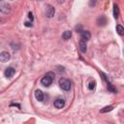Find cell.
<instances>
[{
	"label": "cell",
	"instance_id": "cell-16",
	"mask_svg": "<svg viewBox=\"0 0 124 124\" xmlns=\"http://www.w3.org/2000/svg\"><path fill=\"white\" fill-rule=\"evenodd\" d=\"M113 109V107L112 106H108V107H105L104 108L101 109V112H108V111H110Z\"/></svg>",
	"mask_w": 124,
	"mask_h": 124
},
{
	"label": "cell",
	"instance_id": "cell-10",
	"mask_svg": "<svg viewBox=\"0 0 124 124\" xmlns=\"http://www.w3.org/2000/svg\"><path fill=\"white\" fill-rule=\"evenodd\" d=\"M35 98L39 101V102H42L44 100V93L41 91V90H36L35 91Z\"/></svg>",
	"mask_w": 124,
	"mask_h": 124
},
{
	"label": "cell",
	"instance_id": "cell-11",
	"mask_svg": "<svg viewBox=\"0 0 124 124\" xmlns=\"http://www.w3.org/2000/svg\"><path fill=\"white\" fill-rule=\"evenodd\" d=\"M71 37H72V32H71V31H69V30L64 31V32H63V34H62V38H63L64 40H69Z\"/></svg>",
	"mask_w": 124,
	"mask_h": 124
},
{
	"label": "cell",
	"instance_id": "cell-17",
	"mask_svg": "<svg viewBox=\"0 0 124 124\" xmlns=\"http://www.w3.org/2000/svg\"><path fill=\"white\" fill-rule=\"evenodd\" d=\"M108 89L109 90V91H111V92H116V89L113 87V85L112 84H110V83H108Z\"/></svg>",
	"mask_w": 124,
	"mask_h": 124
},
{
	"label": "cell",
	"instance_id": "cell-9",
	"mask_svg": "<svg viewBox=\"0 0 124 124\" xmlns=\"http://www.w3.org/2000/svg\"><path fill=\"white\" fill-rule=\"evenodd\" d=\"M107 22H108V19H107V17L105 16H99L97 18V24L99 26H104V25L107 24Z\"/></svg>",
	"mask_w": 124,
	"mask_h": 124
},
{
	"label": "cell",
	"instance_id": "cell-8",
	"mask_svg": "<svg viewBox=\"0 0 124 124\" xmlns=\"http://www.w3.org/2000/svg\"><path fill=\"white\" fill-rule=\"evenodd\" d=\"M15 73H16V70H15L13 67H9V68H7V69L5 70L4 75H5L6 78H12V77L15 75Z\"/></svg>",
	"mask_w": 124,
	"mask_h": 124
},
{
	"label": "cell",
	"instance_id": "cell-13",
	"mask_svg": "<svg viewBox=\"0 0 124 124\" xmlns=\"http://www.w3.org/2000/svg\"><path fill=\"white\" fill-rule=\"evenodd\" d=\"M79 49H80V51L83 52V53L86 52L87 47H86V44H85L84 41H80V42H79Z\"/></svg>",
	"mask_w": 124,
	"mask_h": 124
},
{
	"label": "cell",
	"instance_id": "cell-14",
	"mask_svg": "<svg viewBox=\"0 0 124 124\" xmlns=\"http://www.w3.org/2000/svg\"><path fill=\"white\" fill-rule=\"evenodd\" d=\"M116 31H117V33H118L120 36H122V35L124 34V28H123L120 24H117V25H116Z\"/></svg>",
	"mask_w": 124,
	"mask_h": 124
},
{
	"label": "cell",
	"instance_id": "cell-7",
	"mask_svg": "<svg viewBox=\"0 0 124 124\" xmlns=\"http://www.w3.org/2000/svg\"><path fill=\"white\" fill-rule=\"evenodd\" d=\"M53 105H54V107H55L56 108H62L64 107V105H65V100L62 99V98H57V99L54 101Z\"/></svg>",
	"mask_w": 124,
	"mask_h": 124
},
{
	"label": "cell",
	"instance_id": "cell-2",
	"mask_svg": "<svg viewBox=\"0 0 124 124\" xmlns=\"http://www.w3.org/2000/svg\"><path fill=\"white\" fill-rule=\"evenodd\" d=\"M58 83H59V86H60L63 90H65V91H68V90L71 89V81H70L68 78H61L59 79Z\"/></svg>",
	"mask_w": 124,
	"mask_h": 124
},
{
	"label": "cell",
	"instance_id": "cell-4",
	"mask_svg": "<svg viewBox=\"0 0 124 124\" xmlns=\"http://www.w3.org/2000/svg\"><path fill=\"white\" fill-rule=\"evenodd\" d=\"M54 14H55V9H54V7L51 6V5H47V6H46V16L50 18V17H52V16H54Z\"/></svg>",
	"mask_w": 124,
	"mask_h": 124
},
{
	"label": "cell",
	"instance_id": "cell-15",
	"mask_svg": "<svg viewBox=\"0 0 124 124\" xmlns=\"http://www.w3.org/2000/svg\"><path fill=\"white\" fill-rule=\"evenodd\" d=\"M96 86V81L95 80H90L89 83H88V89L89 90H93Z\"/></svg>",
	"mask_w": 124,
	"mask_h": 124
},
{
	"label": "cell",
	"instance_id": "cell-3",
	"mask_svg": "<svg viewBox=\"0 0 124 124\" xmlns=\"http://www.w3.org/2000/svg\"><path fill=\"white\" fill-rule=\"evenodd\" d=\"M0 12L3 13V14H9L11 12V6L8 2H5V1H2L0 2Z\"/></svg>",
	"mask_w": 124,
	"mask_h": 124
},
{
	"label": "cell",
	"instance_id": "cell-12",
	"mask_svg": "<svg viewBox=\"0 0 124 124\" xmlns=\"http://www.w3.org/2000/svg\"><path fill=\"white\" fill-rule=\"evenodd\" d=\"M119 16V8L116 4H113V16L114 18H118Z\"/></svg>",
	"mask_w": 124,
	"mask_h": 124
},
{
	"label": "cell",
	"instance_id": "cell-18",
	"mask_svg": "<svg viewBox=\"0 0 124 124\" xmlns=\"http://www.w3.org/2000/svg\"><path fill=\"white\" fill-rule=\"evenodd\" d=\"M28 17L31 19V20H33L34 19V16H33V14L30 12V13H28Z\"/></svg>",
	"mask_w": 124,
	"mask_h": 124
},
{
	"label": "cell",
	"instance_id": "cell-6",
	"mask_svg": "<svg viewBox=\"0 0 124 124\" xmlns=\"http://www.w3.org/2000/svg\"><path fill=\"white\" fill-rule=\"evenodd\" d=\"M80 38H81V41L86 42L91 38V34L87 30H82V31H80Z\"/></svg>",
	"mask_w": 124,
	"mask_h": 124
},
{
	"label": "cell",
	"instance_id": "cell-1",
	"mask_svg": "<svg viewBox=\"0 0 124 124\" xmlns=\"http://www.w3.org/2000/svg\"><path fill=\"white\" fill-rule=\"evenodd\" d=\"M53 78H54V74L51 73V72H48V73H46V75L45 77L42 78L41 83H42L44 86L47 87V86H49V85L52 83Z\"/></svg>",
	"mask_w": 124,
	"mask_h": 124
},
{
	"label": "cell",
	"instance_id": "cell-19",
	"mask_svg": "<svg viewBox=\"0 0 124 124\" xmlns=\"http://www.w3.org/2000/svg\"><path fill=\"white\" fill-rule=\"evenodd\" d=\"M24 25H25V26H27V27H31V26H32V23H30V22L26 21V22L24 23Z\"/></svg>",
	"mask_w": 124,
	"mask_h": 124
},
{
	"label": "cell",
	"instance_id": "cell-5",
	"mask_svg": "<svg viewBox=\"0 0 124 124\" xmlns=\"http://www.w3.org/2000/svg\"><path fill=\"white\" fill-rule=\"evenodd\" d=\"M10 57H11V55H10V53L8 51H2L0 53V62L6 63V62H8Z\"/></svg>",
	"mask_w": 124,
	"mask_h": 124
}]
</instances>
